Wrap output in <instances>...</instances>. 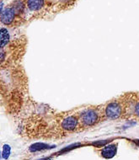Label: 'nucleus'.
I'll return each mask as SVG.
<instances>
[{
    "instance_id": "nucleus-8",
    "label": "nucleus",
    "mask_w": 139,
    "mask_h": 160,
    "mask_svg": "<svg viewBox=\"0 0 139 160\" xmlns=\"http://www.w3.org/2000/svg\"><path fill=\"white\" fill-rule=\"evenodd\" d=\"M117 147H118L117 143H110L108 145H105L102 147L103 148L101 149L100 154L104 158H106V159L112 158L117 154Z\"/></svg>"
},
{
    "instance_id": "nucleus-4",
    "label": "nucleus",
    "mask_w": 139,
    "mask_h": 160,
    "mask_svg": "<svg viewBox=\"0 0 139 160\" xmlns=\"http://www.w3.org/2000/svg\"><path fill=\"white\" fill-rule=\"evenodd\" d=\"M28 21L42 19L52 14L48 0H25Z\"/></svg>"
},
{
    "instance_id": "nucleus-11",
    "label": "nucleus",
    "mask_w": 139,
    "mask_h": 160,
    "mask_svg": "<svg viewBox=\"0 0 139 160\" xmlns=\"http://www.w3.org/2000/svg\"><path fill=\"white\" fill-rule=\"evenodd\" d=\"M10 153H11V147L8 144H4L2 150V158L7 160L10 156Z\"/></svg>"
},
{
    "instance_id": "nucleus-1",
    "label": "nucleus",
    "mask_w": 139,
    "mask_h": 160,
    "mask_svg": "<svg viewBox=\"0 0 139 160\" xmlns=\"http://www.w3.org/2000/svg\"><path fill=\"white\" fill-rule=\"evenodd\" d=\"M1 25L8 29H16L28 21L25 0H13L1 9Z\"/></svg>"
},
{
    "instance_id": "nucleus-7",
    "label": "nucleus",
    "mask_w": 139,
    "mask_h": 160,
    "mask_svg": "<svg viewBox=\"0 0 139 160\" xmlns=\"http://www.w3.org/2000/svg\"><path fill=\"white\" fill-rule=\"evenodd\" d=\"M78 0H48L52 14L65 11L75 5Z\"/></svg>"
},
{
    "instance_id": "nucleus-6",
    "label": "nucleus",
    "mask_w": 139,
    "mask_h": 160,
    "mask_svg": "<svg viewBox=\"0 0 139 160\" xmlns=\"http://www.w3.org/2000/svg\"><path fill=\"white\" fill-rule=\"evenodd\" d=\"M59 127L62 132L72 133L81 128L78 114H67L62 117Z\"/></svg>"
},
{
    "instance_id": "nucleus-3",
    "label": "nucleus",
    "mask_w": 139,
    "mask_h": 160,
    "mask_svg": "<svg viewBox=\"0 0 139 160\" xmlns=\"http://www.w3.org/2000/svg\"><path fill=\"white\" fill-rule=\"evenodd\" d=\"M78 116L82 128H92L104 120L102 107L89 106L78 112Z\"/></svg>"
},
{
    "instance_id": "nucleus-9",
    "label": "nucleus",
    "mask_w": 139,
    "mask_h": 160,
    "mask_svg": "<svg viewBox=\"0 0 139 160\" xmlns=\"http://www.w3.org/2000/svg\"><path fill=\"white\" fill-rule=\"evenodd\" d=\"M10 29L2 26L1 27V49H4L12 42Z\"/></svg>"
},
{
    "instance_id": "nucleus-5",
    "label": "nucleus",
    "mask_w": 139,
    "mask_h": 160,
    "mask_svg": "<svg viewBox=\"0 0 139 160\" xmlns=\"http://www.w3.org/2000/svg\"><path fill=\"white\" fill-rule=\"evenodd\" d=\"M122 98L126 106V119L139 121V93H126Z\"/></svg>"
},
{
    "instance_id": "nucleus-12",
    "label": "nucleus",
    "mask_w": 139,
    "mask_h": 160,
    "mask_svg": "<svg viewBox=\"0 0 139 160\" xmlns=\"http://www.w3.org/2000/svg\"><path fill=\"white\" fill-rule=\"evenodd\" d=\"M3 0H2V2H3Z\"/></svg>"
},
{
    "instance_id": "nucleus-10",
    "label": "nucleus",
    "mask_w": 139,
    "mask_h": 160,
    "mask_svg": "<svg viewBox=\"0 0 139 160\" xmlns=\"http://www.w3.org/2000/svg\"><path fill=\"white\" fill-rule=\"evenodd\" d=\"M55 146H51L49 144L43 143V142H36V143L32 144L29 150L32 152H39V151H42V150H47V149H51L54 148Z\"/></svg>"
},
{
    "instance_id": "nucleus-2",
    "label": "nucleus",
    "mask_w": 139,
    "mask_h": 160,
    "mask_svg": "<svg viewBox=\"0 0 139 160\" xmlns=\"http://www.w3.org/2000/svg\"><path fill=\"white\" fill-rule=\"evenodd\" d=\"M104 120L118 121L126 119V106L122 96L111 99L102 106Z\"/></svg>"
}]
</instances>
